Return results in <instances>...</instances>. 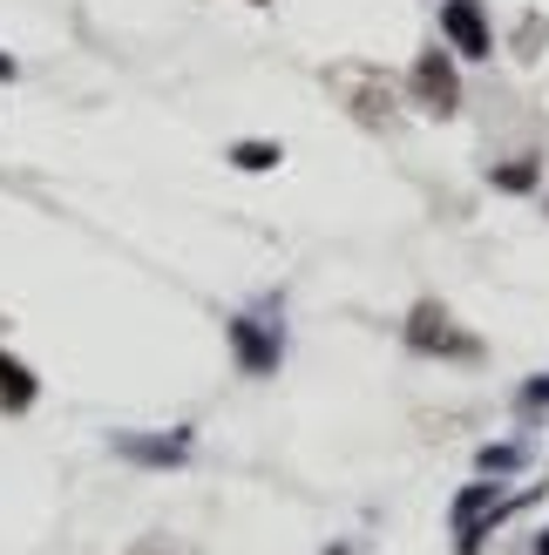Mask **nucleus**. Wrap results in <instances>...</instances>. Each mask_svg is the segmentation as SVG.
Wrapping results in <instances>:
<instances>
[{
	"label": "nucleus",
	"mask_w": 549,
	"mask_h": 555,
	"mask_svg": "<svg viewBox=\"0 0 549 555\" xmlns=\"http://www.w3.org/2000/svg\"><path fill=\"white\" fill-rule=\"evenodd\" d=\"M231 359H238V373H252V379H271V373H279V359H285L279 298H265V305H252V312L231 319Z\"/></svg>",
	"instance_id": "1"
},
{
	"label": "nucleus",
	"mask_w": 549,
	"mask_h": 555,
	"mask_svg": "<svg viewBox=\"0 0 549 555\" xmlns=\"http://www.w3.org/2000/svg\"><path fill=\"white\" fill-rule=\"evenodd\" d=\"M407 346L434 352V359H482V339H469V332L448 319V305H434V298H421L414 312H407Z\"/></svg>",
	"instance_id": "2"
},
{
	"label": "nucleus",
	"mask_w": 549,
	"mask_h": 555,
	"mask_svg": "<svg viewBox=\"0 0 549 555\" xmlns=\"http://www.w3.org/2000/svg\"><path fill=\"white\" fill-rule=\"evenodd\" d=\"M407 89H414V102L427 108V116H455V108H461L455 54H448V48H421V54H414V68H407Z\"/></svg>",
	"instance_id": "3"
},
{
	"label": "nucleus",
	"mask_w": 549,
	"mask_h": 555,
	"mask_svg": "<svg viewBox=\"0 0 549 555\" xmlns=\"http://www.w3.org/2000/svg\"><path fill=\"white\" fill-rule=\"evenodd\" d=\"M442 41L461 62H488L496 54V27H488L482 0H442Z\"/></svg>",
	"instance_id": "4"
},
{
	"label": "nucleus",
	"mask_w": 549,
	"mask_h": 555,
	"mask_svg": "<svg viewBox=\"0 0 549 555\" xmlns=\"http://www.w3.org/2000/svg\"><path fill=\"white\" fill-rule=\"evenodd\" d=\"M108 448H116L123 461H143V467H183L190 461V427H177V434H116L108 440Z\"/></svg>",
	"instance_id": "5"
},
{
	"label": "nucleus",
	"mask_w": 549,
	"mask_h": 555,
	"mask_svg": "<svg viewBox=\"0 0 549 555\" xmlns=\"http://www.w3.org/2000/svg\"><path fill=\"white\" fill-rule=\"evenodd\" d=\"M35 393H41L35 366H27V359H14L8 346H0V406H8V413H21V406H35Z\"/></svg>",
	"instance_id": "6"
},
{
	"label": "nucleus",
	"mask_w": 549,
	"mask_h": 555,
	"mask_svg": "<svg viewBox=\"0 0 549 555\" xmlns=\"http://www.w3.org/2000/svg\"><path fill=\"white\" fill-rule=\"evenodd\" d=\"M488 183L509 190V197H529V190L542 183V163H536V156H509V163H496V170H488Z\"/></svg>",
	"instance_id": "7"
},
{
	"label": "nucleus",
	"mask_w": 549,
	"mask_h": 555,
	"mask_svg": "<svg viewBox=\"0 0 549 555\" xmlns=\"http://www.w3.org/2000/svg\"><path fill=\"white\" fill-rule=\"evenodd\" d=\"M231 163L238 170H271V163H279V143H231Z\"/></svg>",
	"instance_id": "8"
},
{
	"label": "nucleus",
	"mask_w": 549,
	"mask_h": 555,
	"mask_svg": "<svg viewBox=\"0 0 549 555\" xmlns=\"http://www.w3.org/2000/svg\"><path fill=\"white\" fill-rule=\"evenodd\" d=\"M502 467H523V448H482V475H502Z\"/></svg>",
	"instance_id": "9"
},
{
	"label": "nucleus",
	"mask_w": 549,
	"mask_h": 555,
	"mask_svg": "<svg viewBox=\"0 0 549 555\" xmlns=\"http://www.w3.org/2000/svg\"><path fill=\"white\" fill-rule=\"evenodd\" d=\"M549 406V379H536V386H523V413H542Z\"/></svg>",
	"instance_id": "10"
},
{
	"label": "nucleus",
	"mask_w": 549,
	"mask_h": 555,
	"mask_svg": "<svg viewBox=\"0 0 549 555\" xmlns=\"http://www.w3.org/2000/svg\"><path fill=\"white\" fill-rule=\"evenodd\" d=\"M21 75V62H14V54H0V81H14Z\"/></svg>",
	"instance_id": "11"
},
{
	"label": "nucleus",
	"mask_w": 549,
	"mask_h": 555,
	"mask_svg": "<svg viewBox=\"0 0 549 555\" xmlns=\"http://www.w3.org/2000/svg\"><path fill=\"white\" fill-rule=\"evenodd\" d=\"M536 555H549V535H536Z\"/></svg>",
	"instance_id": "12"
},
{
	"label": "nucleus",
	"mask_w": 549,
	"mask_h": 555,
	"mask_svg": "<svg viewBox=\"0 0 549 555\" xmlns=\"http://www.w3.org/2000/svg\"><path fill=\"white\" fill-rule=\"evenodd\" d=\"M252 8H271V0H252Z\"/></svg>",
	"instance_id": "13"
}]
</instances>
